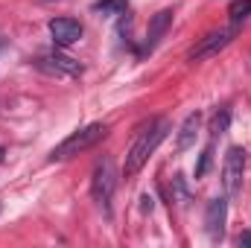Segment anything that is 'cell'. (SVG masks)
I'll return each mask as SVG.
<instances>
[{"mask_svg":"<svg viewBox=\"0 0 251 248\" xmlns=\"http://www.w3.org/2000/svg\"><path fill=\"white\" fill-rule=\"evenodd\" d=\"M128 9L126 0H97L94 3V12H102V15H123Z\"/></svg>","mask_w":251,"mask_h":248,"instance_id":"13","label":"cell"},{"mask_svg":"<svg viewBox=\"0 0 251 248\" xmlns=\"http://www.w3.org/2000/svg\"><path fill=\"white\" fill-rule=\"evenodd\" d=\"M173 26V9H161V12H155L152 18H149V29H146V38H143V44H140V56H149L158 44H161V38L167 35V29Z\"/></svg>","mask_w":251,"mask_h":248,"instance_id":"6","label":"cell"},{"mask_svg":"<svg viewBox=\"0 0 251 248\" xmlns=\"http://www.w3.org/2000/svg\"><path fill=\"white\" fill-rule=\"evenodd\" d=\"M243 175H246V149L231 146L225 155V164H222V187H225L228 198L243 190Z\"/></svg>","mask_w":251,"mask_h":248,"instance_id":"5","label":"cell"},{"mask_svg":"<svg viewBox=\"0 0 251 248\" xmlns=\"http://www.w3.org/2000/svg\"><path fill=\"white\" fill-rule=\"evenodd\" d=\"M210 164H213V146H204L201 155H199V161H196V178H204L207 170H210Z\"/></svg>","mask_w":251,"mask_h":248,"instance_id":"14","label":"cell"},{"mask_svg":"<svg viewBox=\"0 0 251 248\" xmlns=\"http://www.w3.org/2000/svg\"><path fill=\"white\" fill-rule=\"evenodd\" d=\"M240 35V24H231V26H225V29H213V32H207L193 50L187 53L190 62H204V59H213L219 50H225L234 38Z\"/></svg>","mask_w":251,"mask_h":248,"instance_id":"4","label":"cell"},{"mask_svg":"<svg viewBox=\"0 0 251 248\" xmlns=\"http://www.w3.org/2000/svg\"><path fill=\"white\" fill-rule=\"evenodd\" d=\"M228 18H231V24H243V21H249L251 18V0H231V6H228Z\"/></svg>","mask_w":251,"mask_h":248,"instance_id":"11","label":"cell"},{"mask_svg":"<svg viewBox=\"0 0 251 248\" xmlns=\"http://www.w3.org/2000/svg\"><path fill=\"white\" fill-rule=\"evenodd\" d=\"M173 187H176V196L181 198V204H187L190 201V190H187V184H184V175H176V178H173Z\"/></svg>","mask_w":251,"mask_h":248,"instance_id":"15","label":"cell"},{"mask_svg":"<svg viewBox=\"0 0 251 248\" xmlns=\"http://www.w3.org/2000/svg\"><path fill=\"white\" fill-rule=\"evenodd\" d=\"M117 184H120L117 167H114V161L105 155L102 161H97L94 175H91V196H94V201H97L105 213H111V198H114Z\"/></svg>","mask_w":251,"mask_h":248,"instance_id":"3","label":"cell"},{"mask_svg":"<svg viewBox=\"0 0 251 248\" xmlns=\"http://www.w3.org/2000/svg\"><path fill=\"white\" fill-rule=\"evenodd\" d=\"M237 246H251V234L246 231V234H240L237 237Z\"/></svg>","mask_w":251,"mask_h":248,"instance_id":"16","label":"cell"},{"mask_svg":"<svg viewBox=\"0 0 251 248\" xmlns=\"http://www.w3.org/2000/svg\"><path fill=\"white\" fill-rule=\"evenodd\" d=\"M228 125H231V108H219V111L210 117V134L219 137V134L228 131Z\"/></svg>","mask_w":251,"mask_h":248,"instance_id":"12","label":"cell"},{"mask_svg":"<svg viewBox=\"0 0 251 248\" xmlns=\"http://www.w3.org/2000/svg\"><path fill=\"white\" fill-rule=\"evenodd\" d=\"M3 158H6V149H3V146H0V164H3Z\"/></svg>","mask_w":251,"mask_h":248,"instance_id":"18","label":"cell"},{"mask_svg":"<svg viewBox=\"0 0 251 248\" xmlns=\"http://www.w3.org/2000/svg\"><path fill=\"white\" fill-rule=\"evenodd\" d=\"M167 131H170V120H155V123L143 125L140 131H137V137H134V143L128 146V152H126V178H131V175H137L140 170H143V164L152 158V152L164 143V137H167Z\"/></svg>","mask_w":251,"mask_h":248,"instance_id":"1","label":"cell"},{"mask_svg":"<svg viewBox=\"0 0 251 248\" xmlns=\"http://www.w3.org/2000/svg\"><path fill=\"white\" fill-rule=\"evenodd\" d=\"M140 201H143V210H152V196H143Z\"/></svg>","mask_w":251,"mask_h":248,"instance_id":"17","label":"cell"},{"mask_svg":"<svg viewBox=\"0 0 251 248\" xmlns=\"http://www.w3.org/2000/svg\"><path fill=\"white\" fill-rule=\"evenodd\" d=\"M105 134H108V125L105 123L85 125V128L73 131L70 137H64L62 143L50 152V161H67V158H73V155H82V152H88L91 146H97Z\"/></svg>","mask_w":251,"mask_h":248,"instance_id":"2","label":"cell"},{"mask_svg":"<svg viewBox=\"0 0 251 248\" xmlns=\"http://www.w3.org/2000/svg\"><path fill=\"white\" fill-rule=\"evenodd\" d=\"M35 67L50 73V76H79L82 73V64L64 53H44L35 59Z\"/></svg>","mask_w":251,"mask_h":248,"instance_id":"8","label":"cell"},{"mask_svg":"<svg viewBox=\"0 0 251 248\" xmlns=\"http://www.w3.org/2000/svg\"><path fill=\"white\" fill-rule=\"evenodd\" d=\"M199 125H201V114H199V111H193V114H187V120L181 123V128H178V134H176V149H178V152H187L190 146L196 143Z\"/></svg>","mask_w":251,"mask_h":248,"instance_id":"10","label":"cell"},{"mask_svg":"<svg viewBox=\"0 0 251 248\" xmlns=\"http://www.w3.org/2000/svg\"><path fill=\"white\" fill-rule=\"evenodd\" d=\"M50 35L59 47H70L82 38V24L76 18H53L50 21Z\"/></svg>","mask_w":251,"mask_h":248,"instance_id":"9","label":"cell"},{"mask_svg":"<svg viewBox=\"0 0 251 248\" xmlns=\"http://www.w3.org/2000/svg\"><path fill=\"white\" fill-rule=\"evenodd\" d=\"M225 219H228V198L225 196H216L207 201V210H204V228L210 234L213 243H219L225 237Z\"/></svg>","mask_w":251,"mask_h":248,"instance_id":"7","label":"cell"}]
</instances>
